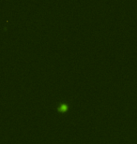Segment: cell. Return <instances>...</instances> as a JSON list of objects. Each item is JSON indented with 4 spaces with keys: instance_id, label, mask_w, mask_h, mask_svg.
<instances>
[{
    "instance_id": "cell-1",
    "label": "cell",
    "mask_w": 137,
    "mask_h": 144,
    "mask_svg": "<svg viewBox=\"0 0 137 144\" xmlns=\"http://www.w3.org/2000/svg\"><path fill=\"white\" fill-rule=\"evenodd\" d=\"M69 108H70V105L67 102H61V103H59L57 106H56V109H57L58 111H61V112L67 111L69 109Z\"/></svg>"
}]
</instances>
